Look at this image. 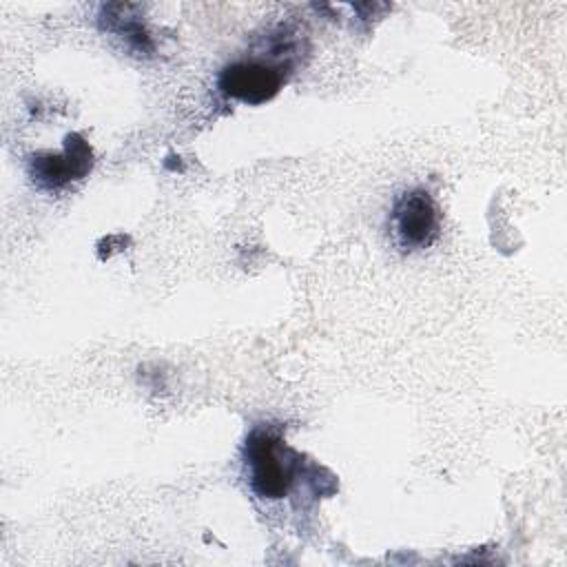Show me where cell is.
<instances>
[{
    "label": "cell",
    "instance_id": "cell-3",
    "mask_svg": "<svg viewBox=\"0 0 567 567\" xmlns=\"http://www.w3.org/2000/svg\"><path fill=\"white\" fill-rule=\"evenodd\" d=\"M93 166V151L80 133L64 137L62 153H38L29 159V173L40 188L58 190L69 182L82 179Z\"/></svg>",
    "mask_w": 567,
    "mask_h": 567
},
{
    "label": "cell",
    "instance_id": "cell-1",
    "mask_svg": "<svg viewBox=\"0 0 567 567\" xmlns=\"http://www.w3.org/2000/svg\"><path fill=\"white\" fill-rule=\"evenodd\" d=\"M250 489L259 498L277 501L295 485L299 456L270 427H255L244 447Z\"/></svg>",
    "mask_w": 567,
    "mask_h": 567
},
{
    "label": "cell",
    "instance_id": "cell-4",
    "mask_svg": "<svg viewBox=\"0 0 567 567\" xmlns=\"http://www.w3.org/2000/svg\"><path fill=\"white\" fill-rule=\"evenodd\" d=\"M281 84H284L281 71L257 60L233 62L224 66L217 78V86L226 97L239 100L250 106L272 100L279 93Z\"/></svg>",
    "mask_w": 567,
    "mask_h": 567
},
{
    "label": "cell",
    "instance_id": "cell-2",
    "mask_svg": "<svg viewBox=\"0 0 567 567\" xmlns=\"http://www.w3.org/2000/svg\"><path fill=\"white\" fill-rule=\"evenodd\" d=\"M390 228L401 250L430 248L439 237V208L425 188L401 193L390 210Z\"/></svg>",
    "mask_w": 567,
    "mask_h": 567
}]
</instances>
